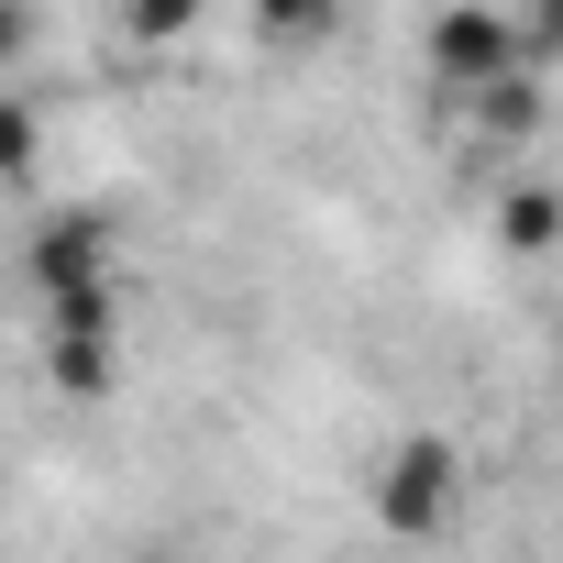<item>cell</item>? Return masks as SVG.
<instances>
[{
	"label": "cell",
	"instance_id": "obj_4",
	"mask_svg": "<svg viewBox=\"0 0 563 563\" xmlns=\"http://www.w3.org/2000/svg\"><path fill=\"white\" fill-rule=\"evenodd\" d=\"M254 23H265V45H332L343 34V0H254Z\"/></svg>",
	"mask_w": 563,
	"mask_h": 563
},
{
	"label": "cell",
	"instance_id": "obj_6",
	"mask_svg": "<svg viewBox=\"0 0 563 563\" xmlns=\"http://www.w3.org/2000/svg\"><path fill=\"white\" fill-rule=\"evenodd\" d=\"M34 56V0H0V67Z\"/></svg>",
	"mask_w": 563,
	"mask_h": 563
},
{
	"label": "cell",
	"instance_id": "obj_8",
	"mask_svg": "<svg viewBox=\"0 0 563 563\" xmlns=\"http://www.w3.org/2000/svg\"><path fill=\"white\" fill-rule=\"evenodd\" d=\"M541 232H552V210H541V188H530V199L508 210V243H519V254H541Z\"/></svg>",
	"mask_w": 563,
	"mask_h": 563
},
{
	"label": "cell",
	"instance_id": "obj_3",
	"mask_svg": "<svg viewBox=\"0 0 563 563\" xmlns=\"http://www.w3.org/2000/svg\"><path fill=\"white\" fill-rule=\"evenodd\" d=\"M508 67H541V56H530V34H508L497 12L453 0V12L431 23V78H453V89H486V78H508Z\"/></svg>",
	"mask_w": 563,
	"mask_h": 563
},
{
	"label": "cell",
	"instance_id": "obj_1",
	"mask_svg": "<svg viewBox=\"0 0 563 563\" xmlns=\"http://www.w3.org/2000/svg\"><path fill=\"white\" fill-rule=\"evenodd\" d=\"M453 508H464V453H453L442 431H409V442L376 464V519H387L398 541H431Z\"/></svg>",
	"mask_w": 563,
	"mask_h": 563
},
{
	"label": "cell",
	"instance_id": "obj_5",
	"mask_svg": "<svg viewBox=\"0 0 563 563\" xmlns=\"http://www.w3.org/2000/svg\"><path fill=\"white\" fill-rule=\"evenodd\" d=\"M199 12H210V0H133V34H144V45H177Z\"/></svg>",
	"mask_w": 563,
	"mask_h": 563
},
{
	"label": "cell",
	"instance_id": "obj_7",
	"mask_svg": "<svg viewBox=\"0 0 563 563\" xmlns=\"http://www.w3.org/2000/svg\"><path fill=\"white\" fill-rule=\"evenodd\" d=\"M23 155H34V111H23V100H0V166H23Z\"/></svg>",
	"mask_w": 563,
	"mask_h": 563
},
{
	"label": "cell",
	"instance_id": "obj_2",
	"mask_svg": "<svg viewBox=\"0 0 563 563\" xmlns=\"http://www.w3.org/2000/svg\"><path fill=\"white\" fill-rule=\"evenodd\" d=\"M23 276H34V310H56V299H89V288H122V265H111V232H100V210H56V221L34 232Z\"/></svg>",
	"mask_w": 563,
	"mask_h": 563
}]
</instances>
